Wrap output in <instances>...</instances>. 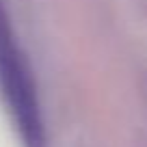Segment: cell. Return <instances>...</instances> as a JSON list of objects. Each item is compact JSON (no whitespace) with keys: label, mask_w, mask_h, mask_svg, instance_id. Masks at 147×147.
Here are the masks:
<instances>
[{"label":"cell","mask_w":147,"mask_h":147,"mask_svg":"<svg viewBox=\"0 0 147 147\" xmlns=\"http://www.w3.org/2000/svg\"><path fill=\"white\" fill-rule=\"evenodd\" d=\"M0 102L22 147H48L35 74L18 41L5 0H0Z\"/></svg>","instance_id":"1"}]
</instances>
